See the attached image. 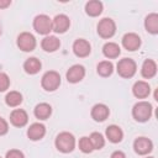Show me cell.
Segmentation results:
<instances>
[{
    "label": "cell",
    "mask_w": 158,
    "mask_h": 158,
    "mask_svg": "<svg viewBox=\"0 0 158 158\" xmlns=\"http://www.w3.org/2000/svg\"><path fill=\"white\" fill-rule=\"evenodd\" d=\"M56 148L62 153H70L75 148V137L70 132H60L57 135L54 141Z\"/></svg>",
    "instance_id": "1"
},
{
    "label": "cell",
    "mask_w": 158,
    "mask_h": 158,
    "mask_svg": "<svg viewBox=\"0 0 158 158\" xmlns=\"http://www.w3.org/2000/svg\"><path fill=\"white\" fill-rule=\"evenodd\" d=\"M153 107L148 101H138L132 107V116L137 122H146L152 116Z\"/></svg>",
    "instance_id": "2"
},
{
    "label": "cell",
    "mask_w": 158,
    "mask_h": 158,
    "mask_svg": "<svg viewBox=\"0 0 158 158\" xmlns=\"http://www.w3.org/2000/svg\"><path fill=\"white\" fill-rule=\"evenodd\" d=\"M116 72L121 78L130 79L137 72V64L132 58H122L117 62Z\"/></svg>",
    "instance_id": "3"
},
{
    "label": "cell",
    "mask_w": 158,
    "mask_h": 158,
    "mask_svg": "<svg viewBox=\"0 0 158 158\" xmlns=\"http://www.w3.org/2000/svg\"><path fill=\"white\" fill-rule=\"evenodd\" d=\"M41 85L46 91H56L60 85V75L56 70H48L41 79Z\"/></svg>",
    "instance_id": "4"
},
{
    "label": "cell",
    "mask_w": 158,
    "mask_h": 158,
    "mask_svg": "<svg viewBox=\"0 0 158 158\" xmlns=\"http://www.w3.org/2000/svg\"><path fill=\"white\" fill-rule=\"evenodd\" d=\"M116 33V23L110 17H104L98 23V35L101 38L109 40Z\"/></svg>",
    "instance_id": "5"
},
{
    "label": "cell",
    "mask_w": 158,
    "mask_h": 158,
    "mask_svg": "<svg viewBox=\"0 0 158 158\" xmlns=\"http://www.w3.org/2000/svg\"><path fill=\"white\" fill-rule=\"evenodd\" d=\"M33 28L37 33L48 36L49 32L52 31V19L44 14L37 15L33 20Z\"/></svg>",
    "instance_id": "6"
},
{
    "label": "cell",
    "mask_w": 158,
    "mask_h": 158,
    "mask_svg": "<svg viewBox=\"0 0 158 158\" xmlns=\"http://www.w3.org/2000/svg\"><path fill=\"white\" fill-rule=\"evenodd\" d=\"M16 44L23 52H32L37 46V41L31 32H21L17 36Z\"/></svg>",
    "instance_id": "7"
},
{
    "label": "cell",
    "mask_w": 158,
    "mask_h": 158,
    "mask_svg": "<svg viewBox=\"0 0 158 158\" xmlns=\"http://www.w3.org/2000/svg\"><path fill=\"white\" fill-rule=\"evenodd\" d=\"M69 27H70V20L64 14L56 15L54 19L52 20V31H54L56 33H64L69 30Z\"/></svg>",
    "instance_id": "8"
},
{
    "label": "cell",
    "mask_w": 158,
    "mask_h": 158,
    "mask_svg": "<svg viewBox=\"0 0 158 158\" xmlns=\"http://www.w3.org/2000/svg\"><path fill=\"white\" fill-rule=\"evenodd\" d=\"M141 44H142L141 37L135 32H128L122 37V46L125 49H127L130 52H135V51L139 49Z\"/></svg>",
    "instance_id": "9"
},
{
    "label": "cell",
    "mask_w": 158,
    "mask_h": 158,
    "mask_svg": "<svg viewBox=\"0 0 158 158\" xmlns=\"http://www.w3.org/2000/svg\"><path fill=\"white\" fill-rule=\"evenodd\" d=\"M85 77V68L84 65L81 64H74L72 65L67 73H65V78L68 80V83H72V84H75V83H79L84 79Z\"/></svg>",
    "instance_id": "10"
},
{
    "label": "cell",
    "mask_w": 158,
    "mask_h": 158,
    "mask_svg": "<svg viewBox=\"0 0 158 158\" xmlns=\"http://www.w3.org/2000/svg\"><path fill=\"white\" fill-rule=\"evenodd\" d=\"M133 149L138 156H146L152 152L153 142L147 137H137L133 142Z\"/></svg>",
    "instance_id": "11"
},
{
    "label": "cell",
    "mask_w": 158,
    "mask_h": 158,
    "mask_svg": "<svg viewBox=\"0 0 158 158\" xmlns=\"http://www.w3.org/2000/svg\"><path fill=\"white\" fill-rule=\"evenodd\" d=\"M73 52H74V54H75L77 57H79V58H85V57H88V56L90 54V52H91V46H90V43H89L86 40H84V38H78V40H75L74 43H73Z\"/></svg>",
    "instance_id": "12"
},
{
    "label": "cell",
    "mask_w": 158,
    "mask_h": 158,
    "mask_svg": "<svg viewBox=\"0 0 158 158\" xmlns=\"http://www.w3.org/2000/svg\"><path fill=\"white\" fill-rule=\"evenodd\" d=\"M10 122L15 127H23L28 122V115L23 109H15L10 114Z\"/></svg>",
    "instance_id": "13"
},
{
    "label": "cell",
    "mask_w": 158,
    "mask_h": 158,
    "mask_svg": "<svg viewBox=\"0 0 158 158\" xmlns=\"http://www.w3.org/2000/svg\"><path fill=\"white\" fill-rule=\"evenodd\" d=\"M90 115H91V118L96 122H102L105 121L109 115H110V109L105 105V104H95L93 107H91V111H90Z\"/></svg>",
    "instance_id": "14"
},
{
    "label": "cell",
    "mask_w": 158,
    "mask_h": 158,
    "mask_svg": "<svg viewBox=\"0 0 158 158\" xmlns=\"http://www.w3.org/2000/svg\"><path fill=\"white\" fill-rule=\"evenodd\" d=\"M46 135V126L41 122H35L27 128V137L31 141H40Z\"/></svg>",
    "instance_id": "15"
},
{
    "label": "cell",
    "mask_w": 158,
    "mask_h": 158,
    "mask_svg": "<svg viewBox=\"0 0 158 158\" xmlns=\"http://www.w3.org/2000/svg\"><path fill=\"white\" fill-rule=\"evenodd\" d=\"M132 93L137 99H146L151 94V86L144 80H138L132 86Z\"/></svg>",
    "instance_id": "16"
},
{
    "label": "cell",
    "mask_w": 158,
    "mask_h": 158,
    "mask_svg": "<svg viewBox=\"0 0 158 158\" xmlns=\"http://www.w3.org/2000/svg\"><path fill=\"white\" fill-rule=\"evenodd\" d=\"M41 47H42V49L44 52L52 53V52H56L57 49H59L60 41H59V38L57 36L48 35V36H44V38L41 41Z\"/></svg>",
    "instance_id": "17"
},
{
    "label": "cell",
    "mask_w": 158,
    "mask_h": 158,
    "mask_svg": "<svg viewBox=\"0 0 158 158\" xmlns=\"http://www.w3.org/2000/svg\"><path fill=\"white\" fill-rule=\"evenodd\" d=\"M105 136L111 143H118L123 138V132L117 125H110L105 130Z\"/></svg>",
    "instance_id": "18"
},
{
    "label": "cell",
    "mask_w": 158,
    "mask_h": 158,
    "mask_svg": "<svg viewBox=\"0 0 158 158\" xmlns=\"http://www.w3.org/2000/svg\"><path fill=\"white\" fill-rule=\"evenodd\" d=\"M141 74L144 79L154 78L157 74V63L153 59H144L141 68Z\"/></svg>",
    "instance_id": "19"
},
{
    "label": "cell",
    "mask_w": 158,
    "mask_h": 158,
    "mask_svg": "<svg viewBox=\"0 0 158 158\" xmlns=\"http://www.w3.org/2000/svg\"><path fill=\"white\" fill-rule=\"evenodd\" d=\"M41 68H42V63H41V60H40L38 58H36V57H30V58H27V59L25 60V63H23V70H25L27 74H30V75L37 74V73L41 70Z\"/></svg>",
    "instance_id": "20"
},
{
    "label": "cell",
    "mask_w": 158,
    "mask_h": 158,
    "mask_svg": "<svg viewBox=\"0 0 158 158\" xmlns=\"http://www.w3.org/2000/svg\"><path fill=\"white\" fill-rule=\"evenodd\" d=\"M33 114L38 120H47L52 115V106L47 102H40L36 105Z\"/></svg>",
    "instance_id": "21"
},
{
    "label": "cell",
    "mask_w": 158,
    "mask_h": 158,
    "mask_svg": "<svg viewBox=\"0 0 158 158\" xmlns=\"http://www.w3.org/2000/svg\"><path fill=\"white\" fill-rule=\"evenodd\" d=\"M144 28L151 35H157L158 33V14L152 12V14L146 16V19H144Z\"/></svg>",
    "instance_id": "22"
},
{
    "label": "cell",
    "mask_w": 158,
    "mask_h": 158,
    "mask_svg": "<svg viewBox=\"0 0 158 158\" xmlns=\"http://www.w3.org/2000/svg\"><path fill=\"white\" fill-rule=\"evenodd\" d=\"M120 53H121V48L115 42H106L102 47V54L109 59L117 58L120 56Z\"/></svg>",
    "instance_id": "23"
},
{
    "label": "cell",
    "mask_w": 158,
    "mask_h": 158,
    "mask_svg": "<svg viewBox=\"0 0 158 158\" xmlns=\"http://www.w3.org/2000/svg\"><path fill=\"white\" fill-rule=\"evenodd\" d=\"M102 2L99 0H90L85 4V12L90 17H96L102 12Z\"/></svg>",
    "instance_id": "24"
},
{
    "label": "cell",
    "mask_w": 158,
    "mask_h": 158,
    "mask_svg": "<svg viewBox=\"0 0 158 158\" xmlns=\"http://www.w3.org/2000/svg\"><path fill=\"white\" fill-rule=\"evenodd\" d=\"M5 102L10 107H17L22 102V94L20 91H16V90L9 91L5 96Z\"/></svg>",
    "instance_id": "25"
},
{
    "label": "cell",
    "mask_w": 158,
    "mask_h": 158,
    "mask_svg": "<svg viewBox=\"0 0 158 158\" xmlns=\"http://www.w3.org/2000/svg\"><path fill=\"white\" fill-rule=\"evenodd\" d=\"M96 72L100 77L102 78H107L112 74L114 72V64L110 60H101L98 65H96Z\"/></svg>",
    "instance_id": "26"
},
{
    "label": "cell",
    "mask_w": 158,
    "mask_h": 158,
    "mask_svg": "<svg viewBox=\"0 0 158 158\" xmlns=\"http://www.w3.org/2000/svg\"><path fill=\"white\" fill-rule=\"evenodd\" d=\"M90 143L93 146V149H101L105 146V138L100 132H93L89 136Z\"/></svg>",
    "instance_id": "27"
},
{
    "label": "cell",
    "mask_w": 158,
    "mask_h": 158,
    "mask_svg": "<svg viewBox=\"0 0 158 158\" xmlns=\"http://www.w3.org/2000/svg\"><path fill=\"white\" fill-rule=\"evenodd\" d=\"M78 146H79V149H80L83 153H91V152L94 151V149H93V146H91V143H90V139H89V137H86V136H84V137H81V138L79 139Z\"/></svg>",
    "instance_id": "28"
},
{
    "label": "cell",
    "mask_w": 158,
    "mask_h": 158,
    "mask_svg": "<svg viewBox=\"0 0 158 158\" xmlns=\"http://www.w3.org/2000/svg\"><path fill=\"white\" fill-rule=\"evenodd\" d=\"M10 88V78L6 73L0 72V93L6 91Z\"/></svg>",
    "instance_id": "29"
},
{
    "label": "cell",
    "mask_w": 158,
    "mask_h": 158,
    "mask_svg": "<svg viewBox=\"0 0 158 158\" xmlns=\"http://www.w3.org/2000/svg\"><path fill=\"white\" fill-rule=\"evenodd\" d=\"M5 158H25V154L20 149H10L6 152Z\"/></svg>",
    "instance_id": "30"
},
{
    "label": "cell",
    "mask_w": 158,
    "mask_h": 158,
    "mask_svg": "<svg viewBox=\"0 0 158 158\" xmlns=\"http://www.w3.org/2000/svg\"><path fill=\"white\" fill-rule=\"evenodd\" d=\"M9 132V123L5 118L0 117V136H4Z\"/></svg>",
    "instance_id": "31"
},
{
    "label": "cell",
    "mask_w": 158,
    "mask_h": 158,
    "mask_svg": "<svg viewBox=\"0 0 158 158\" xmlns=\"http://www.w3.org/2000/svg\"><path fill=\"white\" fill-rule=\"evenodd\" d=\"M110 158H126V154L122 151H114L111 153Z\"/></svg>",
    "instance_id": "32"
},
{
    "label": "cell",
    "mask_w": 158,
    "mask_h": 158,
    "mask_svg": "<svg viewBox=\"0 0 158 158\" xmlns=\"http://www.w3.org/2000/svg\"><path fill=\"white\" fill-rule=\"evenodd\" d=\"M10 5H11L10 0H0V9H6Z\"/></svg>",
    "instance_id": "33"
},
{
    "label": "cell",
    "mask_w": 158,
    "mask_h": 158,
    "mask_svg": "<svg viewBox=\"0 0 158 158\" xmlns=\"http://www.w3.org/2000/svg\"><path fill=\"white\" fill-rule=\"evenodd\" d=\"M146 158H154V157H146Z\"/></svg>",
    "instance_id": "34"
},
{
    "label": "cell",
    "mask_w": 158,
    "mask_h": 158,
    "mask_svg": "<svg viewBox=\"0 0 158 158\" xmlns=\"http://www.w3.org/2000/svg\"><path fill=\"white\" fill-rule=\"evenodd\" d=\"M0 35H1V30H0Z\"/></svg>",
    "instance_id": "35"
},
{
    "label": "cell",
    "mask_w": 158,
    "mask_h": 158,
    "mask_svg": "<svg viewBox=\"0 0 158 158\" xmlns=\"http://www.w3.org/2000/svg\"><path fill=\"white\" fill-rule=\"evenodd\" d=\"M0 158H1V157H0Z\"/></svg>",
    "instance_id": "36"
}]
</instances>
